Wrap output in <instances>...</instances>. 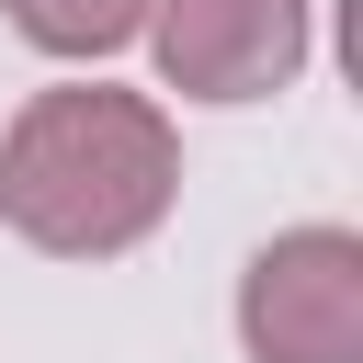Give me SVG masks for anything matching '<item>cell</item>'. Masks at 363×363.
Instances as JSON below:
<instances>
[{
	"label": "cell",
	"mask_w": 363,
	"mask_h": 363,
	"mask_svg": "<svg viewBox=\"0 0 363 363\" xmlns=\"http://www.w3.org/2000/svg\"><path fill=\"white\" fill-rule=\"evenodd\" d=\"M182 193V136L147 91H34L0 136V216L45 261L136 250Z\"/></svg>",
	"instance_id": "6da1fadb"
},
{
	"label": "cell",
	"mask_w": 363,
	"mask_h": 363,
	"mask_svg": "<svg viewBox=\"0 0 363 363\" xmlns=\"http://www.w3.org/2000/svg\"><path fill=\"white\" fill-rule=\"evenodd\" d=\"M147 45L182 102H272L306 68V0H147Z\"/></svg>",
	"instance_id": "3957f363"
},
{
	"label": "cell",
	"mask_w": 363,
	"mask_h": 363,
	"mask_svg": "<svg viewBox=\"0 0 363 363\" xmlns=\"http://www.w3.org/2000/svg\"><path fill=\"white\" fill-rule=\"evenodd\" d=\"M238 340L250 363H363V238L352 227H284L238 272Z\"/></svg>",
	"instance_id": "7a4b0ae2"
},
{
	"label": "cell",
	"mask_w": 363,
	"mask_h": 363,
	"mask_svg": "<svg viewBox=\"0 0 363 363\" xmlns=\"http://www.w3.org/2000/svg\"><path fill=\"white\" fill-rule=\"evenodd\" d=\"M11 34L45 57H113L147 34V0H11Z\"/></svg>",
	"instance_id": "277c9868"
}]
</instances>
